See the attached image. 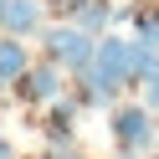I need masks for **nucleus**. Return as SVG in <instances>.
<instances>
[{"mask_svg": "<svg viewBox=\"0 0 159 159\" xmlns=\"http://www.w3.org/2000/svg\"><path fill=\"white\" fill-rule=\"evenodd\" d=\"M67 82H72V72H67L62 62H52V57H36V62L26 67V77L16 82V98H21V103L46 108L52 98H62V93H67Z\"/></svg>", "mask_w": 159, "mask_h": 159, "instance_id": "20e7f679", "label": "nucleus"}, {"mask_svg": "<svg viewBox=\"0 0 159 159\" xmlns=\"http://www.w3.org/2000/svg\"><path fill=\"white\" fill-rule=\"evenodd\" d=\"M134 36H144V41H159V5H134Z\"/></svg>", "mask_w": 159, "mask_h": 159, "instance_id": "0eeeda50", "label": "nucleus"}, {"mask_svg": "<svg viewBox=\"0 0 159 159\" xmlns=\"http://www.w3.org/2000/svg\"><path fill=\"white\" fill-rule=\"evenodd\" d=\"M93 67L98 77H103L108 87H134V36H113V31H103L98 36V52H93Z\"/></svg>", "mask_w": 159, "mask_h": 159, "instance_id": "7ed1b4c3", "label": "nucleus"}, {"mask_svg": "<svg viewBox=\"0 0 159 159\" xmlns=\"http://www.w3.org/2000/svg\"><path fill=\"white\" fill-rule=\"evenodd\" d=\"M0 98H5V82H0Z\"/></svg>", "mask_w": 159, "mask_h": 159, "instance_id": "ddd939ff", "label": "nucleus"}, {"mask_svg": "<svg viewBox=\"0 0 159 159\" xmlns=\"http://www.w3.org/2000/svg\"><path fill=\"white\" fill-rule=\"evenodd\" d=\"M93 52H98V36H93V31H82L77 21H46V31H41V57L62 62L72 77L93 62Z\"/></svg>", "mask_w": 159, "mask_h": 159, "instance_id": "f257e3e1", "label": "nucleus"}, {"mask_svg": "<svg viewBox=\"0 0 159 159\" xmlns=\"http://www.w3.org/2000/svg\"><path fill=\"white\" fill-rule=\"evenodd\" d=\"M31 46H26V36H11V31H0V82L16 87L26 77V67H31Z\"/></svg>", "mask_w": 159, "mask_h": 159, "instance_id": "423d86ee", "label": "nucleus"}, {"mask_svg": "<svg viewBox=\"0 0 159 159\" xmlns=\"http://www.w3.org/2000/svg\"><path fill=\"white\" fill-rule=\"evenodd\" d=\"M108 134H113V144L128 149V154L154 149V108L149 103H113L108 108Z\"/></svg>", "mask_w": 159, "mask_h": 159, "instance_id": "f03ea898", "label": "nucleus"}, {"mask_svg": "<svg viewBox=\"0 0 159 159\" xmlns=\"http://www.w3.org/2000/svg\"><path fill=\"white\" fill-rule=\"evenodd\" d=\"M46 0H5V21H0V31L11 36H26V41H36V36L46 31Z\"/></svg>", "mask_w": 159, "mask_h": 159, "instance_id": "39448f33", "label": "nucleus"}, {"mask_svg": "<svg viewBox=\"0 0 159 159\" xmlns=\"http://www.w3.org/2000/svg\"><path fill=\"white\" fill-rule=\"evenodd\" d=\"M118 159H139V154H128V149H123V154H118Z\"/></svg>", "mask_w": 159, "mask_h": 159, "instance_id": "f8f14e48", "label": "nucleus"}, {"mask_svg": "<svg viewBox=\"0 0 159 159\" xmlns=\"http://www.w3.org/2000/svg\"><path fill=\"white\" fill-rule=\"evenodd\" d=\"M144 103H149V108H154V113H159V72L149 77V82H144Z\"/></svg>", "mask_w": 159, "mask_h": 159, "instance_id": "1a4fd4ad", "label": "nucleus"}, {"mask_svg": "<svg viewBox=\"0 0 159 159\" xmlns=\"http://www.w3.org/2000/svg\"><path fill=\"white\" fill-rule=\"evenodd\" d=\"M154 154H159V123H154Z\"/></svg>", "mask_w": 159, "mask_h": 159, "instance_id": "9b49d317", "label": "nucleus"}, {"mask_svg": "<svg viewBox=\"0 0 159 159\" xmlns=\"http://www.w3.org/2000/svg\"><path fill=\"white\" fill-rule=\"evenodd\" d=\"M0 159H16V149H11V139L0 134Z\"/></svg>", "mask_w": 159, "mask_h": 159, "instance_id": "9d476101", "label": "nucleus"}, {"mask_svg": "<svg viewBox=\"0 0 159 159\" xmlns=\"http://www.w3.org/2000/svg\"><path fill=\"white\" fill-rule=\"evenodd\" d=\"M154 159H159V154H154Z\"/></svg>", "mask_w": 159, "mask_h": 159, "instance_id": "4468645a", "label": "nucleus"}, {"mask_svg": "<svg viewBox=\"0 0 159 159\" xmlns=\"http://www.w3.org/2000/svg\"><path fill=\"white\" fill-rule=\"evenodd\" d=\"M82 5H87V0H46V16H52V21H72Z\"/></svg>", "mask_w": 159, "mask_h": 159, "instance_id": "6e6552de", "label": "nucleus"}]
</instances>
